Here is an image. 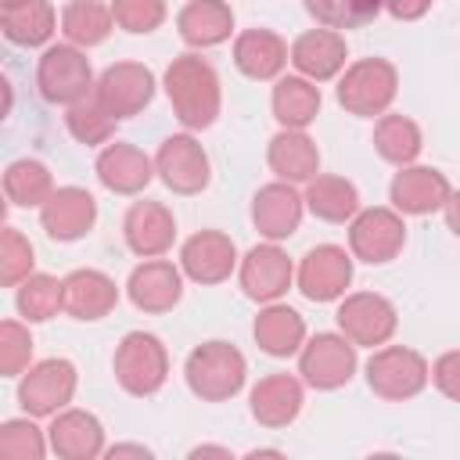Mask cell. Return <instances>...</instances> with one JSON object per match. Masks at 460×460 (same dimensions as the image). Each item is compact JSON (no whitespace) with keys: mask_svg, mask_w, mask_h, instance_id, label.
I'll return each instance as SVG.
<instances>
[{"mask_svg":"<svg viewBox=\"0 0 460 460\" xmlns=\"http://www.w3.org/2000/svg\"><path fill=\"white\" fill-rule=\"evenodd\" d=\"M162 86H165V97L172 104V115L176 122L187 129V133H198V129H208L216 119H219V108H223V86H219V75L216 68L198 58V54H180L169 61L165 75H162Z\"/></svg>","mask_w":460,"mask_h":460,"instance_id":"6da1fadb","label":"cell"},{"mask_svg":"<svg viewBox=\"0 0 460 460\" xmlns=\"http://www.w3.org/2000/svg\"><path fill=\"white\" fill-rule=\"evenodd\" d=\"M183 381H187L190 395H198L201 402H226L244 388L248 363L237 345L212 338V341H201L190 349V356L183 363Z\"/></svg>","mask_w":460,"mask_h":460,"instance_id":"7a4b0ae2","label":"cell"},{"mask_svg":"<svg viewBox=\"0 0 460 460\" xmlns=\"http://www.w3.org/2000/svg\"><path fill=\"white\" fill-rule=\"evenodd\" d=\"M399 93V68L388 58H359L338 75L334 97L356 119H381Z\"/></svg>","mask_w":460,"mask_h":460,"instance_id":"3957f363","label":"cell"},{"mask_svg":"<svg viewBox=\"0 0 460 460\" xmlns=\"http://www.w3.org/2000/svg\"><path fill=\"white\" fill-rule=\"evenodd\" d=\"M36 86H40V97L47 104H61V108H72V104L93 97L97 79H93L86 50L75 43L43 47L40 65H36Z\"/></svg>","mask_w":460,"mask_h":460,"instance_id":"277c9868","label":"cell"},{"mask_svg":"<svg viewBox=\"0 0 460 460\" xmlns=\"http://www.w3.org/2000/svg\"><path fill=\"white\" fill-rule=\"evenodd\" d=\"M111 370H115V381H119V388L126 395L147 399L169 377V352H165V345H162L158 334H151V331H129L115 345Z\"/></svg>","mask_w":460,"mask_h":460,"instance_id":"5b68a950","label":"cell"},{"mask_svg":"<svg viewBox=\"0 0 460 460\" xmlns=\"http://www.w3.org/2000/svg\"><path fill=\"white\" fill-rule=\"evenodd\" d=\"M363 370L367 388L385 402L417 399L431 381V363L410 345H377Z\"/></svg>","mask_w":460,"mask_h":460,"instance_id":"8992f818","label":"cell"},{"mask_svg":"<svg viewBox=\"0 0 460 460\" xmlns=\"http://www.w3.org/2000/svg\"><path fill=\"white\" fill-rule=\"evenodd\" d=\"M359 367V356H356V345L338 331H320L313 338H305L302 352H298V374L309 388L316 392H334V388H345L352 381Z\"/></svg>","mask_w":460,"mask_h":460,"instance_id":"52a82bcc","label":"cell"},{"mask_svg":"<svg viewBox=\"0 0 460 460\" xmlns=\"http://www.w3.org/2000/svg\"><path fill=\"white\" fill-rule=\"evenodd\" d=\"M338 331L356 345V349H377V345H388L395 327H399V313L395 305L377 295V291H352V295H341L338 302Z\"/></svg>","mask_w":460,"mask_h":460,"instance_id":"ba28073f","label":"cell"},{"mask_svg":"<svg viewBox=\"0 0 460 460\" xmlns=\"http://www.w3.org/2000/svg\"><path fill=\"white\" fill-rule=\"evenodd\" d=\"M75 385H79V374H75L72 359H65V356L40 359L18 381V406L29 417H54L58 410H65L72 402Z\"/></svg>","mask_w":460,"mask_h":460,"instance_id":"9c48e42d","label":"cell"},{"mask_svg":"<svg viewBox=\"0 0 460 460\" xmlns=\"http://www.w3.org/2000/svg\"><path fill=\"white\" fill-rule=\"evenodd\" d=\"M406 244V223L402 212L374 205V208H359L349 219V252L359 262L370 266H385L392 262Z\"/></svg>","mask_w":460,"mask_h":460,"instance_id":"30bf717a","label":"cell"},{"mask_svg":"<svg viewBox=\"0 0 460 460\" xmlns=\"http://www.w3.org/2000/svg\"><path fill=\"white\" fill-rule=\"evenodd\" d=\"M155 172L158 180L172 190V194H201L212 180V162L205 155V147L190 137V133H172L158 144V155H155Z\"/></svg>","mask_w":460,"mask_h":460,"instance_id":"8fae6325","label":"cell"},{"mask_svg":"<svg viewBox=\"0 0 460 460\" xmlns=\"http://www.w3.org/2000/svg\"><path fill=\"white\" fill-rule=\"evenodd\" d=\"M155 72L140 61H115L97 75L93 97L115 115V119H133L155 101Z\"/></svg>","mask_w":460,"mask_h":460,"instance_id":"7c38bea8","label":"cell"},{"mask_svg":"<svg viewBox=\"0 0 460 460\" xmlns=\"http://www.w3.org/2000/svg\"><path fill=\"white\" fill-rule=\"evenodd\" d=\"M295 284L309 302H338L352 284V252L341 244H316L302 255Z\"/></svg>","mask_w":460,"mask_h":460,"instance_id":"4fadbf2b","label":"cell"},{"mask_svg":"<svg viewBox=\"0 0 460 460\" xmlns=\"http://www.w3.org/2000/svg\"><path fill=\"white\" fill-rule=\"evenodd\" d=\"M237 280L252 302L266 305V302H280L288 295V288L295 284V266L277 241H266V244L248 248V255L237 262Z\"/></svg>","mask_w":460,"mask_h":460,"instance_id":"5bb4252c","label":"cell"},{"mask_svg":"<svg viewBox=\"0 0 460 460\" xmlns=\"http://www.w3.org/2000/svg\"><path fill=\"white\" fill-rule=\"evenodd\" d=\"M449 194H453V187H449L446 172H438L431 165H417V162L402 165L388 187V201L402 216H431V212L446 208Z\"/></svg>","mask_w":460,"mask_h":460,"instance_id":"9a60e30c","label":"cell"},{"mask_svg":"<svg viewBox=\"0 0 460 460\" xmlns=\"http://www.w3.org/2000/svg\"><path fill=\"white\" fill-rule=\"evenodd\" d=\"M97 223V201L86 187H54V194L40 208V226L47 230L50 241H79L93 230Z\"/></svg>","mask_w":460,"mask_h":460,"instance_id":"2e32d148","label":"cell"},{"mask_svg":"<svg viewBox=\"0 0 460 460\" xmlns=\"http://www.w3.org/2000/svg\"><path fill=\"white\" fill-rule=\"evenodd\" d=\"M180 270L194 284H223L237 270V244L223 230H198L180 248Z\"/></svg>","mask_w":460,"mask_h":460,"instance_id":"e0dca14e","label":"cell"},{"mask_svg":"<svg viewBox=\"0 0 460 460\" xmlns=\"http://www.w3.org/2000/svg\"><path fill=\"white\" fill-rule=\"evenodd\" d=\"M126 298L140 313H169L183 298V270L169 259H144L126 280Z\"/></svg>","mask_w":460,"mask_h":460,"instance_id":"ac0fdd59","label":"cell"},{"mask_svg":"<svg viewBox=\"0 0 460 460\" xmlns=\"http://www.w3.org/2000/svg\"><path fill=\"white\" fill-rule=\"evenodd\" d=\"M93 172H97V180H101L104 190L126 194V198L140 194L158 176L155 172V158H147L137 144H126V140H115V144L108 140L101 147L97 162H93Z\"/></svg>","mask_w":460,"mask_h":460,"instance_id":"d6986e66","label":"cell"},{"mask_svg":"<svg viewBox=\"0 0 460 460\" xmlns=\"http://www.w3.org/2000/svg\"><path fill=\"white\" fill-rule=\"evenodd\" d=\"M305 212V198L288 180H273L255 190L252 198V223L266 241H288Z\"/></svg>","mask_w":460,"mask_h":460,"instance_id":"ffe728a7","label":"cell"},{"mask_svg":"<svg viewBox=\"0 0 460 460\" xmlns=\"http://www.w3.org/2000/svg\"><path fill=\"white\" fill-rule=\"evenodd\" d=\"M126 248L140 259H158L176 241V219L162 201H133L122 216Z\"/></svg>","mask_w":460,"mask_h":460,"instance_id":"44dd1931","label":"cell"},{"mask_svg":"<svg viewBox=\"0 0 460 460\" xmlns=\"http://www.w3.org/2000/svg\"><path fill=\"white\" fill-rule=\"evenodd\" d=\"M47 442H50V453L61 460H93V456L108 453L104 424L90 410H72V406H65L50 417Z\"/></svg>","mask_w":460,"mask_h":460,"instance_id":"7402d4cb","label":"cell"},{"mask_svg":"<svg viewBox=\"0 0 460 460\" xmlns=\"http://www.w3.org/2000/svg\"><path fill=\"white\" fill-rule=\"evenodd\" d=\"M345 58H349V47H345V36L334 32V29H309L302 36H295L291 43V65L298 75L313 79V83H331L345 72Z\"/></svg>","mask_w":460,"mask_h":460,"instance_id":"603a6c76","label":"cell"},{"mask_svg":"<svg viewBox=\"0 0 460 460\" xmlns=\"http://www.w3.org/2000/svg\"><path fill=\"white\" fill-rule=\"evenodd\" d=\"M305 392L295 374H266L248 392V410L262 428H288L302 413Z\"/></svg>","mask_w":460,"mask_h":460,"instance_id":"cb8c5ba5","label":"cell"},{"mask_svg":"<svg viewBox=\"0 0 460 460\" xmlns=\"http://www.w3.org/2000/svg\"><path fill=\"white\" fill-rule=\"evenodd\" d=\"M288 61H291V47L273 29H244L234 40V65L241 75H248L255 83L280 79Z\"/></svg>","mask_w":460,"mask_h":460,"instance_id":"d4e9b609","label":"cell"},{"mask_svg":"<svg viewBox=\"0 0 460 460\" xmlns=\"http://www.w3.org/2000/svg\"><path fill=\"white\" fill-rule=\"evenodd\" d=\"M252 338L266 356L288 359V356H298L305 345V320L298 309L284 302H266L252 323Z\"/></svg>","mask_w":460,"mask_h":460,"instance_id":"484cf974","label":"cell"},{"mask_svg":"<svg viewBox=\"0 0 460 460\" xmlns=\"http://www.w3.org/2000/svg\"><path fill=\"white\" fill-rule=\"evenodd\" d=\"M176 32L194 50L219 47L234 32V11L226 0H187L176 14Z\"/></svg>","mask_w":460,"mask_h":460,"instance_id":"4316f807","label":"cell"},{"mask_svg":"<svg viewBox=\"0 0 460 460\" xmlns=\"http://www.w3.org/2000/svg\"><path fill=\"white\" fill-rule=\"evenodd\" d=\"M266 165L277 180L288 183H309L320 172V147L305 129H280L266 144Z\"/></svg>","mask_w":460,"mask_h":460,"instance_id":"83f0119b","label":"cell"},{"mask_svg":"<svg viewBox=\"0 0 460 460\" xmlns=\"http://www.w3.org/2000/svg\"><path fill=\"white\" fill-rule=\"evenodd\" d=\"M119 305V288L104 270H72L65 277V313L75 320H104Z\"/></svg>","mask_w":460,"mask_h":460,"instance_id":"f1b7e54d","label":"cell"},{"mask_svg":"<svg viewBox=\"0 0 460 460\" xmlns=\"http://www.w3.org/2000/svg\"><path fill=\"white\" fill-rule=\"evenodd\" d=\"M270 108L280 129H305L320 115V86L305 75H280L273 83Z\"/></svg>","mask_w":460,"mask_h":460,"instance_id":"f546056e","label":"cell"},{"mask_svg":"<svg viewBox=\"0 0 460 460\" xmlns=\"http://www.w3.org/2000/svg\"><path fill=\"white\" fill-rule=\"evenodd\" d=\"M58 29L50 0H25L18 7H0V32L14 47H47Z\"/></svg>","mask_w":460,"mask_h":460,"instance_id":"4dcf8cb0","label":"cell"},{"mask_svg":"<svg viewBox=\"0 0 460 460\" xmlns=\"http://www.w3.org/2000/svg\"><path fill=\"white\" fill-rule=\"evenodd\" d=\"M305 208L323 219V223H349L359 212V190L352 180L345 176H331V172H316L305 183Z\"/></svg>","mask_w":460,"mask_h":460,"instance_id":"1f68e13d","label":"cell"},{"mask_svg":"<svg viewBox=\"0 0 460 460\" xmlns=\"http://www.w3.org/2000/svg\"><path fill=\"white\" fill-rule=\"evenodd\" d=\"M111 29H115L111 4H101V0H68L65 11H61L65 43H75L83 50L101 47L111 36Z\"/></svg>","mask_w":460,"mask_h":460,"instance_id":"d6a6232c","label":"cell"},{"mask_svg":"<svg viewBox=\"0 0 460 460\" xmlns=\"http://www.w3.org/2000/svg\"><path fill=\"white\" fill-rule=\"evenodd\" d=\"M424 147V137H420V126L410 119V115H395V111H385L374 126V151L392 162V165H413L417 155Z\"/></svg>","mask_w":460,"mask_h":460,"instance_id":"836d02e7","label":"cell"},{"mask_svg":"<svg viewBox=\"0 0 460 460\" xmlns=\"http://www.w3.org/2000/svg\"><path fill=\"white\" fill-rule=\"evenodd\" d=\"M4 194L18 208H43L54 194V176L40 158H14L4 169Z\"/></svg>","mask_w":460,"mask_h":460,"instance_id":"e575fe53","label":"cell"},{"mask_svg":"<svg viewBox=\"0 0 460 460\" xmlns=\"http://www.w3.org/2000/svg\"><path fill=\"white\" fill-rule=\"evenodd\" d=\"M14 305L25 323H47L65 309V280L50 273H29L14 291Z\"/></svg>","mask_w":460,"mask_h":460,"instance_id":"d590c367","label":"cell"},{"mask_svg":"<svg viewBox=\"0 0 460 460\" xmlns=\"http://www.w3.org/2000/svg\"><path fill=\"white\" fill-rule=\"evenodd\" d=\"M115 122H119V119H115L97 97H86V101L65 108V129H68L79 144H86V147L108 144L111 133H115Z\"/></svg>","mask_w":460,"mask_h":460,"instance_id":"8d00e7d4","label":"cell"},{"mask_svg":"<svg viewBox=\"0 0 460 460\" xmlns=\"http://www.w3.org/2000/svg\"><path fill=\"white\" fill-rule=\"evenodd\" d=\"M323 29H359L385 11V0H302Z\"/></svg>","mask_w":460,"mask_h":460,"instance_id":"74e56055","label":"cell"},{"mask_svg":"<svg viewBox=\"0 0 460 460\" xmlns=\"http://www.w3.org/2000/svg\"><path fill=\"white\" fill-rule=\"evenodd\" d=\"M50 449L47 431L36 428V417H14L0 424V456L7 460H43Z\"/></svg>","mask_w":460,"mask_h":460,"instance_id":"f35d334b","label":"cell"},{"mask_svg":"<svg viewBox=\"0 0 460 460\" xmlns=\"http://www.w3.org/2000/svg\"><path fill=\"white\" fill-rule=\"evenodd\" d=\"M36 266V252L29 244V237L18 226H4L0 234V280L4 288H18Z\"/></svg>","mask_w":460,"mask_h":460,"instance_id":"ab89813d","label":"cell"},{"mask_svg":"<svg viewBox=\"0 0 460 460\" xmlns=\"http://www.w3.org/2000/svg\"><path fill=\"white\" fill-rule=\"evenodd\" d=\"M32 334L25 323L18 320H4L0 323V374L4 377H18L32 367Z\"/></svg>","mask_w":460,"mask_h":460,"instance_id":"60d3db41","label":"cell"},{"mask_svg":"<svg viewBox=\"0 0 460 460\" xmlns=\"http://www.w3.org/2000/svg\"><path fill=\"white\" fill-rule=\"evenodd\" d=\"M115 25L133 36H147L165 22V0H111Z\"/></svg>","mask_w":460,"mask_h":460,"instance_id":"b9f144b4","label":"cell"},{"mask_svg":"<svg viewBox=\"0 0 460 460\" xmlns=\"http://www.w3.org/2000/svg\"><path fill=\"white\" fill-rule=\"evenodd\" d=\"M431 385L449 402H460V349H449L431 363Z\"/></svg>","mask_w":460,"mask_h":460,"instance_id":"7bdbcfd3","label":"cell"},{"mask_svg":"<svg viewBox=\"0 0 460 460\" xmlns=\"http://www.w3.org/2000/svg\"><path fill=\"white\" fill-rule=\"evenodd\" d=\"M435 0H385V11L395 18V22H417L431 11Z\"/></svg>","mask_w":460,"mask_h":460,"instance_id":"ee69618b","label":"cell"},{"mask_svg":"<svg viewBox=\"0 0 460 460\" xmlns=\"http://www.w3.org/2000/svg\"><path fill=\"white\" fill-rule=\"evenodd\" d=\"M442 212H446V226L460 237V190H453V194H449V201H446V208H442Z\"/></svg>","mask_w":460,"mask_h":460,"instance_id":"f6af8a7d","label":"cell"},{"mask_svg":"<svg viewBox=\"0 0 460 460\" xmlns=\"http://www.w3.org/2000/svg\"><path fill=\"white\" fill-rule=\"evenodd\" d=\"M108 456H111V460H115V456H151V449H147V446L122 442V446H111V449H108Z\"/></svg>","mask_w":460,"mask_h":460,"instance_id":"bcb514c9","label":"cell"},{"mask_svg":"<svg viewBox=\"0 0 460 460\" xmlns=\"http://www.w3.org/2000/svg\"><path fill=\"white\" fill-rule=\"evenodd\" d=\"M190 456H230V449H223V446H198V449H190Z\"/></svg>","mask_w":460,"mask_h":460,"instance_id":"7dc6e473","label":"cell"},{"mask_svg":"<svg viewBox=\"0 0 460 460\" xmlns=\"http://www.w3.org/2000/svg\"><path fill=\"white\" fill-rule=\"evenodd\" d=\"M18 4H25V0H0V7H18Z\"/></svg>","mask_w":460,"mask_h":460,"instance_id":"c3c4849f","label":"cell"}]
</instances>
